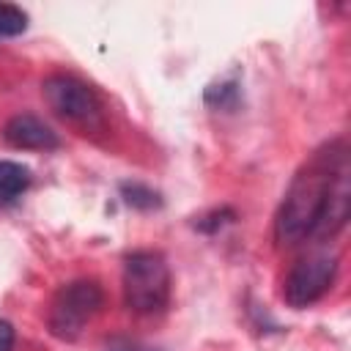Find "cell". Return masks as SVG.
Wrapping results in <instances>:
<instances>
[{
    "label": "cell",
    "mask_w": 351,
    "mask_h": 351,
    "mask_svg": "<svg viewBox=\"0 0 351 351\" xmlns=\"http://www.w3.org/2000/svg\"><path fill=\"white\" fill-rule=\"evenodd\" d=\"M348 217V156L343 143H329L293 176L274 217V239L293 247L313 236H332Z\"/></svg>",
    "instance_id": "obj_1"
},
{
    "label": "cell",
    "mask_w": 351,
    "mask_h": 351,
    "mask_svg": "<svg viewBox=\"0 0 351 351\" xmlns=\"http://www.w3.org/2000/svg\"><path fill=\"white\" fill-rule=\"evenodd\" d=\"M123 302L137 315L162 313L170 302V266L162 252L137 250L123 261Z\"/></svg>",
    "instance_id": "obj_2"
},
{
    "label": "cell",
    "mask_w": 351,
    "mask_h": 351,
    "mask_svg": "<svg viewBox=\"0 0 351 351\" xmlns=\"http://www.w3.org/2000/svg\"><path fill=\"white\" fill-rule=\"evenodd\" d=\"M104 291L96 280H74L63 285L49 307V332L58 340H77L88 321L101 310Z\"/></svg>",
    "instance_id": "obj_3"
},
{
    "label": "cell",
    "mask_w": 351,
    "mask_h": 351,
    "mask_svg": "<svg viewBox=\"0 0 351 351\" xmlns=\"http://www.w3.org/2000/svg\"><path fill=\"white\" fill-rule=\"evenodd\" d=\"M41 93L44 101L49 104V110H55L60 118L88 126V129H99L104 110H101V99L96 96V90L71 77V74H52L41 82Z\"/></svg>",
    "instance_id": "obj_4"
},
{
    "label": "cell",
    "mask_w": 351,
    "mask_h": 351,
    "mask_svg": "<svg viewBox=\"0 0 351 351\" xmlns=\"http://www.w3.org/2000/svg\"><path fill=\"white\" fill-rule=\"evenodd\" d=\"M337 274V258L329 252H310L302 261L293 263V269L285 277L282 296L291 307L302 310L315 304L335 282Z\"/></svg>",
    "instance_id": "obj_5"
},
{
    "label": "cell",
    "mask_w": 351,
    "mask_h": 351,
    "mask_svg": "<svg viewBox=\"0 0 351 351\" xmlns=\"http://www.w3.org/2000/svg\"><path fill=\"white\" fill-rule=\"evenodd\" d=\"M3 137L8 145L19 151H52L60 145L58 132L30 112H19L8 118V123L3 126Z\"/></svg>",
    "instance_id": "obj_6"
},
{
    "label": "cell",
    "mask_w": 351,
    "mask_h": 351,
    "mask_svg": "<svg viewBox=\"0 0 351 351\" xmlns=\"http://www.w3.org/2000/svg\"><path fill=\"white\" fill-rule=\"evenodd\" d=\"M30 181H33L30 167H25L22 162L3 159V162H0V206L16 203V200L27 192Z\"/></svg>",
    "instance_id": "obj_7"
},
{
    "label": "cell",
    "mask_w": 351,
    "mask_h": 351,
    "mask_svg": "<svg viewBox=\"0 0 351 351\" xmlns=\"http://www.w3.org/2000/svg\"><path fill=\"white\" fill-rule=\"evenodd\" d=\"M121 197H123L132 208H140V211H151V208H159V206H162L159 192H154L151 186L137 184V181L121 184Z\"/></svg>",
    "instance_id": "obj_8"
},
{
    "label": "cell",
    "mask_w": 351,
    "mask_h": 351,
    "mask_svg": "<svg viewBox=\"0 0 351 351\" xmlns=\"http://www.w3.org/2000/svg\"><path fill=\"white\" fill-rule=\"evenodd\" d=\"M27 30V14L11 3H0V38H14Z\"/></svg>",
    "instance_id": "obj_9"
},
{
    "label": "cell",
    "mask_w": 351,
    "mask_h": 351,
    "mask_svg": "<svg viewBox=\"0 0 351 351\" xmlns=\"http://www.w3.org/2000/svg\"><path fill=\"white\" fill-rule=\"evenodd\" d=\"M217 93V99H208V104H214V107H233L236 104V99H239V88L233 85V82H225V85H214V88H208L206 90V96H214Z\"/></svg>",
    "instance_id": "obj_10"
},
{
    "label": "cell",
    "mask_w": 351,
    "mask_h": 351,
    "mask_svg": "<svg viewBox=\"0 0 351 351\" xmlns=\"http://www.w3.org/2000/svg\"><path fill=\"white\" fill-rule=\"evenodd\" d=\"M107 351H156V348H151V346H143V343H137V340H129V337H118V340H112V343L107 346Z\"/></svg>",
    "instance_id": "obj_11"
},
{
    "label": "cell",
    "mask_w": 351,
    "mask_h": 351,
    "mask_svg": "<svg viewBox=\"0 0 351 351\" xmlns=\"http://www.w3.org/2000/svg\"><path fill=\"white\" fill-rule=\"evenodd\" d=\"M14 346V326L0 318V351H11Z\"/></svg>",
    "instance_id": "obj_12"
}]
</instances>
